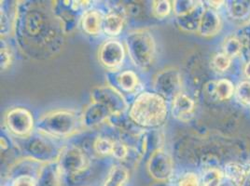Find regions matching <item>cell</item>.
Segmentation results:
<instances>
[{"label": "cell", "instance_id": "7", "mask_svg": "<svg viewBox=\"0 0 250 186\" xmlns=\"http://www.w3.org/2000/svg\"><path fill=\"white\" fill-rule=\"evenodd\" d=\"M57 163L62 174L72 177L83 173L90 164L83 149L75 145L62 146Z\"/></svg>", "mask_w": 250, "mask_h": 186}, {"label": "cell", "instance_id": "21", "mask_svg": "<svg viewBox=\"0 0 250 186\" xmlns=\"http://www.w3.org/2000/svg\"><path fill=\"white\" fill-rule=\"evenodd\" d=\"M223 171L227 180L239 186L250 174V162H229L224 167Z\"/></svg>", "mask_w": 250, "mask_h": 186}, {"label": "cell", "instance_id": "12", "mask_svg": "<svg viewBox=\"0 0 250 186\" xmlns=\"http://www.w3.org/2000/svg\"><path fill=\"white\" fill-rule=\"evenodd\" d=\"M126 49L123 42L110 38L100 46L98 50V61L109 71H116L123 65L125 59Z\"/></svg>", "mask_w": 250, "mask_h": 186}, {"label": "cell", "instance_id": "38", "mask_svg": "<svg viewBox=\"0 0 250 186\" xmlns=\"http://www.w3.org/2000/svg\"><path fill=\"white\" fill-rule=\"evenodd\" d=\"M0 143H1V153L6 152L10 149L11 147V140L8 136L1 133V139H0Z\"/></svg>", "mask_w": 250, "mask_h": 186}, {"label": "cell", "instance_id": "6", "mask_svg": "<svg viewBox=\"0 0 250 186\" xmlns=\"http://www.w3.org/2000/svg\"><path fill=\"white\" fill-rule=\"evenodd\" d=\"M91 1L80 0H62L52 1L55 15L60 20L65 34H69L81 22L85 11L89 10Z\"/></svg>", "mask_w": 250, "mask_h": 186}, {"label": "cell", "instance_id": "31", "mask_svg": "<svg viewBox=\"0 0 250 186\" xmlns=\"http://www.w3.org/2000/svg\"><path fill=\"white\" fill-rule=\"evenodd\" d=\"M200 1L194 0H176L172 1L173 4V11L176 17L184 16L188 13L195 10L199 5Z\"/></svg>", "mask_w": 250, "mask_h": 186}, {"label": "cell", "instance_id": "37", "mask_svg": "<svg viewBox=\"0 0 250 186\" xmlns=\"http://www.w3.org/2000/svg\"><path fill=\"white\" fill-rule=\"evenodd\" d=\"M12 186H38L37 179L31 175H21L13 180Z\"/></svg>", "mask_w": 250, "mask_h": 186}, {"label": "cell", "instance_id": "9", "mask_svg": "<svg viewBox=\"0 0 250 186\" xmlns=\"http://www.w3.org/2000/svg\"><path fill=\"white\" fill-rule=\"evenodd\" d=\"M154 93H158L166 100L173 101L175 97L182 93L181 74L176 67H167L157 73L152 81Z\"/></svg>", "mask_w": 250, "mask_h": 186}, {"label": "cell", "instance_id": "36", "mask_svg": "<svg viewBox=\"0 0 250 186\" xmlns=\"http://www.w3.org/2000/svg\"><path fill=\"white\" fill-rule=\"evenodd\" d=\"M178 186H201V181L196 173L186 172L180 177Z\"/></svg>", "mask_w": 250, "mask_h": 186}, {"label": "cell", "instance_id": "23", "mask_svg": "<svg viewBox=\"0 0 250 186\" xmlns=\"http://www.w3.org/2000/svg\"><path fill=\"white\" fill-rule=\"evenodd\" d=\"M224 171L217 166H208L204 168L200 178L201 186H220L225 181Z\"/></svg>", "mask_w": 250, "mask_h": 186}, {"label": "cell", "instance_id": "13", "mask_svg": "<svg viewBox=\"0 0 250 186\" xmlns=\"http://www.w3.org/2000/svg\"><path fill=\"white\" fill-rule=\"evenodd\" d=\"M112 113L104 105L98 103L91 102L84 108L81 114L82 125L85 130H91L108 121Z\"/></svg>", "mask_w": 250, "mask_h": 186}, {"label": "cell", "instance_id": "5", "mask_svg": "<svg viewBox=\"0 0 250 186\" xmlns=\"http://www.w3.org/2000/svg\"><path fill=\"white\" fill-rule=\"evenodd\" d=\"M16 145L24 157H29L42 164L57 161L62 148L56 139L38 131L26 138L19 139Z\"/></svg>", "mask_w": 250, "mask_h": 186}, {"label": "cell", "instance_id": "10", "mask_svg": "<svg viewBox=\"0 0 250 186\" xmlns=\"http://www.w3.org/2000/svg\"><path fill=\"white\" fill-rule=\"evenodd\" d=\"M91 100L107 107L112 114H124L129 109L125 95L111 85L94 88L91 92Z\"/></svg>", "mask_w": 250, "mask_h": 186}, {"label": "cell", "instance_id": "14", "mask_svg": "<svg viewBox=\"0 0 250 186\" xmlns=\"http://www.w3.org/2000/svg\"><path fill=\"white\" fill-rule=\"evenodd\" d=\"M127 10L122 5H115L104 14L103 30L104 35L116 37L122 34L126 21Z\"/></svg>", "mask_w": 250, "mask_h": 186}, {"label": "cell", "instance_id": "19", "mask_svg": "<svg viewBox=\"0 0 250 186\" xmlns=\"http://www.w3.org/2000/svg\"><path fill=\"white\" fill-rule=\"evenodd\" d=\"M104 14L97 9H89L82 18V28L89 36H98L103 30Z\"/></svg>", "mask_w": 250, "mask_h": 186}, {"label": "cell", "instance_id": "29", "mask_svg": "<svg viewBox=\"0 0 250 186\" xmlns=\"http://www.w3.org/2000/svg\"><path fill=\"white\" fill-rule=\"evenodd\" d=\"M115 141L106 136H98L94 143V152L101 156L112 155Z\"/></svg>", "mask_w": 250, "mask_h": 186}, {"label": "cell", "instance_id": "16", "mask_svg": "<svg viewBox=\"0 0 250 186\" xmlns=\"http://www.w3.org/2000/svg\"><path fill=\"white\" fill-rule=\"evenodd\" d=\"M195 102L186 93H180L172 101L171 114L181 122H187L193 116Z\"/></svg>", "mask_w": 250, "mask_h": 186}, {"label": "cell", "instance_id": "22", "mask_svg": "<svg viewBox=\"0 0 250 186\" xmlns=\"http://www.w3.org/2000/svg\"><path fill=\"white\" fill-rule=\"evenodd\" d=\"M209 83L211 85V89L207 85L208 94H212L219 101L229 100L235 93V87L233 83L227 78H222L216 82Z\"/></svg>", "mask_w": 250, "mask_h": 186}, {"label": "cell", "instance_id": "40", "mask_svg": "<svg viewBox=\"0 0 250 186\" xmlns=\"http://www.w3.org/2000/svg\"><path fill=\"white\" fill-rule=\"evenodd\" d=\"M244 74L247 78L250 79V61L246 62V64L244 66Z\"/></svg>", "mask_w": 250, "mask_h": 186}, {"label": "cell", "instance_id": "18", "mask_svg": "<svg viewBox=\"0 0 250 186\" xmlns=\"http://www.w3.org/2000/svg\"><path fill=\"white\" fill-rule=\"evenodd\" d=\"M62 170L57 161L42 164L37 175L38 186H61Z\"/></svg>", "mask_w": 250, "mask_h": 186}, {"label": "cell", "instance_id": "15", "mask_svg": "<svg viewBox=\"0 0 250 186\" xmlns=\"http://www.w3.org/2000/svg\"><path fill=\"white\" fill-rule=\"evenodd\" d=\"M108 81L111 86L122 93H135L139 86V77L137 74L132 70L109 73Z\"/></svg>", "mask_w": 250, "mask_h": 186}, {"label": "cell", "instance_id": "34", "mask_svg": "<svg viewBox=\"0 0 250 186\" xmlns=\"http://www.w3.org/2000/svg\"><path fill=\"white\" fill-rule=\"evenodd\" d=\"M13 61V54L11 48L6 44L4 40H1V50H0V62H1V70L6 71L9 67H11Z\"/></svg>", "mask_w": 250, "mask_h": 186}, {"label": "cell", "instance_id": "24", "mask_svg": "<svg viewBox=\"0 0 250 186\" xmlns=\"http://www.w3.org/2000/svg\"><path fill=\"white\" fill-rule=\"evenodd\" d=\"M229 16L238 21H245L250 18V1L234 0L228 1L225 4Z\"/></svg>", "mask_w": 250, "mask_h": 186}, {"label": "cell", "instance_id": "8", "mask_svg": "<svg viewBox=\"0 0 250 186\" xmlns=\"http://www.w3.org/2000/svg\"><path fill=\"white\" fill-rule=\"evenodd\" d=\"M4 123L10 133L18 139L30 136L36 129V122L31 112L21 106L9 109L4 116Z\"/></svg>", "mask_w": 250, "mask_h": 186}, {"label": "cell", "instance_id": "4", "mask_svg": "<svg viewBox=\"0 0 250 186\" xmlns=\"http://www.w3.org/2000/svg\"><path fill=\"white\" fill-rule=\"evenodd\" d=\"M125 49L138 69L145 71L153 64L156 57V41L148 29L139 28L129 32L125 37Z\"/></svg>", "mask_w": 250, "mask_h": 186}, {"label": "cell", "instance_id": "25", "mask_svg": "<svg viewBox=\"0 0 250 186\" xmlns=\"http://www.w3.org/2000/svg\"><path fill=\"white\" fill-rule=\"evenodd\" d=\"M128 179V168L124 165H114L108 172L104 186H124Z\"/></svg>", "mask_w": 250, "mask_h": 186}, {"label": "cell", "instance_id": "42", "mask_svg": "<svg viewBox=\"0 0 250 186\" xmlns=\"http://www.w3.org/2000/svg\"><path fill=\"white\" fill-rule=\"evenodd\" d=\"M239 186H250V174L244 180V182Z\"/></svg>", "mask_w": 250, "mask_h": 186}, {"label": "cell", "instance_id": "1", "mask_svg": "<svg viewBox=\"0 0 250 186\" xmlns=\"http://www.w3.org/2000/svg\"><path fill=\"white\" fill-rule=\"evenodd\" d=\"M20 52L33 60H49L62 52L65 32L46 1L17 2L13 27Z\"/></svg>", "mask_w": 250, "mask_h": 186}, {"label": "cell", "instance_id": "11", "mask_svg": "<svg viewBox=\"0 0 250 186\" xmlns=\"http://www.w3.org/2000/svg\"><path fill=\"white\" fill-rule=\"evenodd\" d=\"M146 168L154 180L167 182L174 173L173 157L163 148H158L149 155Z\"/></svg>", "mask_w": 250, "mask_h": 186}, {"label": "cell", "instance_id": "33", "mask_svg": "<svg viewBox=\"0 0 250 186\" xmlns=\"http://www.w3.org/2000/svg\"><path fill=\"white\" fill-rule=\"evenodd\" d=\"M237 101L244 105L250 106V81L244 80L235 87L234 93Z\"/></svg>", "mask_w": 250, "mask_h": 186}, {"label": "cell", "instance_id": "27", "mask_svg": "<svg viewBox=\"0 0 250 186\" xmlns=\"http://www.w3.org/2000/svg\"><path fill=\"white\" fill-rule=\"evenodd\" d=\"M243 51V43L236 37H227L222 45V52L230 59L238 57Z\"/></svg>", "mask_w": 250, "mask_h": 186}, {"label": "cell", "instance_id": "41", "mask_svg": "<svg viewBox=\"0 0 250 186\" xmlns=\"http://www.w3.org/2000/svg\"><path fill=\"white\" fill-rule=\"evenodd\" d=\"M236 186L235 184H233L232 182H230L229 180H227V179H225V181L221 184V186Z\"/></svg>", "mask_w": 250, "mask_h": 186}, {"label": "cell", "instance_id": "2", "mask_svg": "<svg viewBox=\"0 0 250 186\" xmlns=\"http://www.w3.org/2000/svg\"><path fill=\"white\" fill-rule=\"evenodd\" d=\"M167 101L158 93L143 92L136 96L128 115L140 128H158L168 116Z\"/></svg>", "mask_w": 250, "mask_h": 186}, {"label": "cell", "instance_id": "26", "mask_svg": "<svg viewBox=\"0 0 250 186\" xmlns=\"http://www.w3.org/2000/svg\"><path fill=\"white\" fill-rule=\"evenodd\" d=\"M108 122L113 126V128L121 130V131H125L127 133H130V134L136 135L132 132V130H135L134 126H137V125L135 124L132 121V119L130 118L129 115L125 116V113H124V114H112L110 116Z\"/></svg>", "mask_w": 250, "mask_h": 186}, {"label": "cell", "instance_id": "3", "mask_svg": "<svg viewBox=\"0 0 250 186\" xmlns=\"http://www.w3.org/2000/svg\"><path fill=\"white\" fill-rule=\"evenodd\" d=\"M83 129L81 115L73 110L58 109L42 114L36 122V130L53 139H65L77 134Z\"/></svg>", "mask_w": 250, "mask_h": 186}, {"label": "cell", "instance_id": "32", "mask_svg": "<svg viewBox=\"0 0 250 186\" xmlns=\"http://www.w3.org/2000/svg\"><path fill=\"white\" fill-rule=\"evenodd\" d=\"M230 65H231V59L223 52L215 54L211 60V66L217 72H227Z\"/></svg>", "mask_w": 250, "mask_h": 186}, {"label": "cell", "instance_id": "17", "mask_svg": "<svg viewBox=\"0 0 250 186\" xmlns=\"http://www.w3.org/2000/svg\"><path fill=\"white\" fill-rule=\"evenodd\" d=\"M221 28L222 21L218 11L206 6L197 34L203 37H213L219 34Z\"/></svg>", "mask_w": 250, "mask_h": 186}, {"label": "cell", "instance_id": "30", "mask_svg": "<svg viewBox=\"0 0 250 186\" xmlns=\"http://www.w3.org/2000/svg\"><path fill=\"white\" fill-rule=\"evenodd\" d=\"M15 14H11L9 16V9L5 5V1H1V37H5L9 35V32H13Z\"/></svg>", "mask_w": 250, "mask_h": 186}, {"label": "cell", "instance_id": "28", "mask_svg": "<svg viewBox=\"0 0 250 186\" xmlns=\"http://www.w3.org/2000/svg\"><path fill=\"white\" fill-rule=\"evenodd\" d=\"M173 11V4L169 0H156L151 2V12L158 20H164Z\"/></svg>", "mask_w": 250, "mask_h": 186}, {"label": "cell", "instance_id": "20", "mask_svg": "<svg viewBox=\"0 0 250 186\" xmlns=\"http://www.w3.org/2000/svg\"><path fill=\"white\" fill-rule=\"evenodd\" d=\"M205 10H206L205 2L200 1L195 10H193L184 16L176 17L177 26L182 31L187 32V33H197Z\"/></svg>", "mask_w": 250, "mask_h": 186}, {"label": "cell", "instance_id": "39", "mask_svg": "<svg viewBox=\"0 0 250 186\" xmlns=\"http://www.w3.org/2000/svg\"><path fill=\"white\" fill-rule=\"evenodd\" d=\"M206 3H208V4H206L207 7H208L210 9H213L215 11H218L221 6L225 5L226 1H206Z\"/></svg>", "mask_w": 250, "mask_h": 186}, {"label": "cell", "instance_id": "35", "mask_svg": "<svg viewBox=\"0 0 250 186\" xmlns=\"http://www.w3.org/2000/svg\"><path fill=\"white\" fill-rule=\"evenodd\" d=\"M129 155V146L122 141H115L112 156L117 160H125Z\"/></svg>", "mask_w": 250, "mask_h": 186}]
</instances>
